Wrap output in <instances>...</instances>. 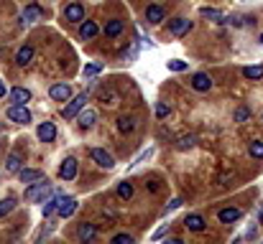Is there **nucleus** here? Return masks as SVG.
<instances>
[{"label": "nucleus", "instance_id": "4", "mask_svg": "<svg viewBox=\"0 0 263 244\" xmlns=\"http://www.w3.org/2000/svg\"><path fill=\"white\" fill-rule=\"evenodd\" d=\"M90 158H92L100 168H108V171L115 165V158L110 155L108 150H102V148H92V150H90Z\"/></svg>", "mask_w": 263, "mask_h": 244}, {"label": "nucleus", "instance_id": "25", "mask_svg": "<svg viewBox=\"0 0 263 244\" xmlns=\"http://www.w3.org/2000/svg\"><path fill=\"white\" fill-rule=\"evenodd\" d=\"M5 171H8V173H18V171H21V155H18V152H10V155H8Z\"/></svg>", "mask_w": 263, "mask_h": 244}, {"label": "nucleus", "instance_id": "1", "mask_svg": "<svg viewBox=\"0 0 263 244\" xmlns=\"http://www.w3.org/2000/svg\"><path fill=\"white\" fill-rule=\"evenodd\" d=\"M87 97H90V92H82V94H77V97H72L69 102H67V107L62 110V117H67V120H72V117H77L82 110H84V104H87Z\"/></svg>", "mask_w": 263, "mask_h": 244}, {"label": "nucleus", "instance_id": "9", "mask_svg": "<svg viewBox=\"0 0 263 244\" xmlns=\"http://www.w3.org/2000/svg\"><path fill=\"white\" fill-rule=\"evenodd\" d=\"M36 135H38L41 143H51L54 137H56V125H54V122H41L38 130H36Z\"/></svg>", "mask_w": 263, "mask_h": 244}, {"label": "nucleus", "instance_id": "12", "mask_svg": "<svg viewBox=\"0 0 263 244\" xmlns=\"http://www.w3.org/2000/svg\"><path fill=\"white\" fill-rule=\"evenodd\" d=\"M95 234H97V226L90 224V221H82L77 226V239L79 242H90V239H95Z\"/></svg>", "mask_w": 263, "mask_h": 244}, {"label": "nucleus", "instance_id": "8", "mask_svg": "<svg viewBox=\"0 0 263 244\" xmlns=\"http://www.w3.org/2000/svg\"><path fill=\"white\" fill-rule=\"evenodd\" d=\"M77 176V158H67L62 165H59V178L62 181H72Z\"/></svg>", "mask_w": 263, "mask_h": 244}, {"label": "nucleus", "instance_id": "17", "mask_svg": "<svg viewBox=\"0 0 263 244\" xmlns=\"http://www.w3.org/2000/svg\"><path fill=\"white\" fill-rule=\"evenodd\" d=\"M77 120H79V127L87 130V127H92L95 122H97V112H95V110H82V112L77 115Z\"/></svg>", "mask_w": 263, "mask_h": 244}, {"label": "nucleus", "instance_id": "18", "mask_svg": "<svg viewBox=\"0 0 263 244\" xmlns=\"http://www.w3.org/2000/svg\"><path fill=\"white\" fill-rule=\"evenodd\" d=\"M146 21L149 23H161L164 21V8L161 5H149L146 8Z\"/></svg>", "mask_w": 263, "mask_h": 244}, {"label": "nucleus", "instance_id": "38", "mask_svg": "<svg viewBox=\"0 0 263 244\" xmlns=\"http://www.w3.org/2000/svg\"><path fill=\"white\" fill-rule=\"evenodd\" d=\"M164 234H166V226H161V229H158V232H156V234H153V242H156V239H161V237H164Z\"/></svg>", "mask_w": 263, "mask_h": 244}, {"label": "nucleus", "instance_id": "6", "mask_svg": "<svg viewBox=\"0 0 263 244\" xmlns=\"http://www.w3.org/2000/svg\"><path fill=\"white\" fill-rule=\"evenodd\" d=\"M64 18H67L69 23H82V21H84V8H82V3H69V5L64 8Z\"/></svg>", "mask_w": 263, "mask_h": 244}, {"label": "nucleus", "instance_id": "3", "mask_svg": "<svg viewBox=\"0 0 263 244\" xmlns=\"http://www.w3.org/2000/svg\"><path fill=\"white\" fill-rule=\"evenodd\" d=\"M8 120L21 122V125H28V122H31V112H28L26 104H10L8 107Z\"/></svg>", "mask_w": 263, "mask_h": 244}, {"label": "nucleus", "instance_id": "13", "mask_svg": "<svg viewBox=\"0 0 263 244\" xmlns=\"http://www.w3.org/2000/svg\"><path fill=\"white\" fill-rule=\"evenodd\" d=\"M10 102H13V104L31 102V92H28L26 87H13V89H10Z\"/></svg>", "mask_w": 263, "mask_h": 244}, {"label": "nucleus", "instance_id": "39", "mask_svg": "<svg viewBox=\"0 0 263 244\" xmlns=\"http://www.w3.org/2000/svg\"><path fill=\"white\" fill-rule=\"evenodd\" d=\"M138 56V43L133 46V49H130V54H128V59H136Z\"/></svg>", "mask_w": 263, "mask_h": 244}, {"label": "nucleus", "instance_id": "31", "mask_svg": "<svg viewBox=\"0 0 263 244\" xmlns=\"http://www.w3.org/2000/svg\"><path fill=\"white\" fill-rule=\"evenodd\" d=\"M166 66H169V71H184L189 64L182 61V59H171V61H166Z\"/></svg>", "mask_w": 263, "mask_h": 244}, {"label": "nucleus", "instance_id": "33", "mask_svg": "<svg viewBox=\"0 0 263 244\" xmlns=\"http://www.w3.org/2000/svg\"><path fill=\"white\" fill-rule=\"evenodd\" d=\"M248 117H251V110H248V107H238L235 110V122H245Z\"/></svg>", "mask_w": 263, "mask_h": 244}, {"label": "nucleus", "instance_id": "5", "mask_svg": "<svg viewBox=\"0 0 263 244\" xmlns=\"http://www.w3.org/2000/svg\"><path fill=\"white\" fill-rule=\"evenodd\" d=\"M49 94H51V99H56V102H69V99H72V87H69L67 82L51 84Z\"/></svg>", "mask_w": 263, "mask_h": 244}, {"label": "nucleus", "instance_id": "37", "mask_svg": "<svg viewBox=\"0 0 263 244\" xmlns=\"http://www.w3.org/2000/svg\"><path fill=\"white\" fill-rule=\"evenodd\" d=\"M182 204H184V201H182V198H174V201H171V204L166 206V211H164V214H169V211H174V209H179Z\"/></svg>", "mask_w": 263, "mask_h": 244}, {"label": "nucleus", "instance_id": "14", "mask_svg": "<svg viewBox=\"0 0 263 244\" xmlns=\"http://www.w3.org/2000/svg\"><path fill=\"white\" fill-rule=\"evenodd\" d=\"M192 87L197 89V92H210L212 89V79H210V74H194L192 76Z\"/></svg>", "mask_w": 263, "mask_h": 244}, {"label": "nucleus", "instance_id": "22", "mask_svg": "<svg viewBox=\"0 0 263 244\" xmlns=\"http://www.w3.org/2000/svg\"><path fill=\"white\" fill-rule=\"evenodd\" d=\"M31 59H34V49L31 46H23V49H18V54H16V64L26 66V64H31Z\"/></svg>", "mask_w": 263, "mask_h": 244}, {"label": "nucleus", "instance_id": "30", "mask_svg": "<svg viewBox=\"0 0 263 244\" xmlns=\"http://www.w3.org/2000/svg\"><path fill=\"white\" fill-rule=\"evenodd\" d=\"M118 196L123 198V201H128V198H133V186H130L128 181H125V183H120V186H118Z\"/></svg>", "mask_w": 263, "mask_h": 244}, {"label": "nucleus", "instance_id": "20", "mask_svg": "<svg viewBox=\"0 0 263 244\" xmlns=\"http://www.w3.org/2000/svg\"><path fill=\"white\" fill-rule=\"evenodd\" d=\"M18 176H21V181H23V183H36V181H41V178H43V173H41V171H34V168H21Z\"/></svg>", "mask_w": 263, "mask_h": 244}, {"label": "nucleus", "instance_id": "27", "mask_svg": "<svg viewBox=\"0 0 263 244\" xmlns=\"http://www.w3.org/2000/svg\"><path fill=\"white\" fill-rule=\"evenodd\" d=\"M199 13H202V18H212V21H220V23H223V18H225V15L217 10V8H202Z\"/></svg>", "mask_w": 263, "mask_h": 244}, {"label": "nucleus", "instance_id": "32", "mask_svg": "<svg viewBox=\"0 0 263 244\" xmlns=\"http://www.w3.org/2000/svg\"><path fill=\"white\" fill-rule=\"evenodd\" d=\"M100 71H102V64H97V61H95V64H87V66L82 69L84 76H95V74H100Z\"/></svg>", "mask_w": 263, "mask_h": 244}, {"label": "nucleus", "instance_id": "41", "mask_svg": "<svg viewBox=\"0 0 263 244\" xmlns=\"http://www.w3.org/2000/svg\"><path fill=\"white\" fill-rule=\"evenodd\" d=\"M261 43H263V33H261Z\"/></svg>", "mask_w": 263, "mask_h": 244}, {"label": "nucleus", "instance_id": "29", "mask_svg": "<svg viewBox=\"0 0 263 244\" xmlns=\"http://www.w3.org/2000/svg\"><path fill=\"white\" fill-rule=\"evenodd\" d=\"M194 143H197L194 135H182L179 140H177V148H179V150H187V148H192Z\"/></svg>", "mask_w": 263, "mask_h": 244}, {"label": "nucleus", "instance_id": "11", "mask_svg": "<svg viewBox=\"0 0 263 244\" xmlns=\"http://www.w3.org/2000/svg\"><path fill=\"white\" fill-rule=\"evenodd\" d=\"M243 216V211L235 209V206H227V209H220L217 211V219H220L223 224H232V221H238Z\"/></svg>", "mask_w": 263, "mask_h": 244}, {"label": "nucleus", "instance_id": "26", "mask_svg": "<svg viewBox=\"0 0 263 244\" xmlns=\"http://www.w3.org/2000/svg\"><path fill=\"white\" fill-rule=\"evenodd\" d=\"M243 76H245V79H263V64L245 66V69H243Z\"/></svg>", "mask_w": 263, "mask_h": 244}, {"label": "nucleus", "instance_id": "21", "mask_svg": "<svg viewBox=\"0 0 263 244\" xmlns=\"http://www.w3.org/2000/svg\"><path fill=\"white\" fill-rule=\"evenodd\" d=\"M120 33H123V21L113 18V21L105 23V36H108V38H115V36H120Z\"/></svg>", "mask_w": 263, "mask_h": 244}, {"label": "nucleus", "instance_id": "10", "mask_svg": "<svg viewBox=\"0 0 263 244\" xmlns=\"http://www.w3.org/2000/svg\"><path fill=\"white\" fill-rule=\"evenodd\" d=\"M169 30L174 36H184V33H189L192 30V21H187V18H174V21H169Z\"/></svg>", "mask_w": 263, "mask_h": 244}, {"label": "nucleus", "instance_id": "16", "mask_svg": "<svg viewBox=\"0 0 263 244\" xmlns=\"http://www.w3.org/2000/svg\"><path fill=\"white\" fill-rule=\"evenodd\" d=\"M184 226L189 229V232H204L207 224H204V219L199 216V214H189V216L184 219Z\"/></svg>", "mask_w": 263, "mask_h": 244}, {"label": "nucleus", "instance_id": "34", "mask_svg": "<svg viewBox=\"0 0 263 244\" xmlns=\"http://www.w3.org/2000/svg\"><path fill=\"white\" fill-rule=\"evenodd\" d=\"M251 155H253V158H263V143H261V140L251 143Z\"/></svg>", "mask_w": 263, "mask_h": 244}, {"label": "nucleus", "instance_id": "40", "mask_svg": "<svg viewBox=\"0 0 263 244\" xmlns=\"http://www.w3.org/2000/svg\"><path fill=\"white\" fill-rule=\"evenodd\" d=\"M0 97H5V82H0Z\"/></svg>", "mask_w": 263, "mask_h": 244}, {"label": "nucleus", "instance_id": "19", "mask_svg": "<svg viewBox=\"0 0 263 244\" xmlns=\"http://www.w3.org/2000/svg\"><path fill=\"white\" fill-rule=\"evenodd\" d=\"M41 15H43V10H41L38 5H26V8H23V21H26V23L41 21Z\"/></svg>", "mask_w": 263, "mask_h": 244}, {"label": "nucleus", "instance_id": "7", "mask_svg": "<svg viewBox=\"0 0 263 244\" xmlns=\"http://www.w3.org/2000/svg\"><path fill=\"white\" fill-rule=\"evenodd\" d=\"M75 211H77V198H72V196H62V201H59V209H56V214H59L62 219H69Z\"/></svg>", "mask_w": 263, "mask_h": 244}, {"label": "nucleus", "instance_id": "28", "mask_svg": "<svg viewBox=\"0 0 263 244\" xmlns=\"http://www.w3.org/2000/svg\"><path fill=\"white\" fill-rule=\"evenodd\" d=\"M13 209H16V198H3V201H0V216H5V214H10Z\"/></svg>", "mask_w": 263, "mask_h": 244}, {"label": "nucleus", "instance_id": "15", "mask_svg": "<svg viewBox=\"0 0 263 244\" xmlns=\"http://www.w3.org/2000/svg\"><path fill=\"white\" fill-rule=\"evenodd\" d=\"M97 33H100V28H97L95 21H82V26H79V38L90 41V38H95Z\"/></svg>", "mask_w": 263, "mask_h": 244}, {"label": "nucleus", "instance_id": "2", "mask_svg": "<svg viewBox=\"0 0 263 244\" xmlns=\"http://www.w3.org/2000/svg\"><path fill=\"white\" fill-rule=\"evenodd\" d=\"M46 193H51V183L46 178H41L34 186L26 188V201H41V198H46Z\"/></svg>", "mask_w": 263, "mask_h": 244}, {"label": "nucleus", "instance_id": "23", "mask_svg": "<svg viewBox=\"0 0 263 244\" xmlns=\"http://www.w3.org/2000/svg\"><path fill=\"white\" fill-rule=\"evenodd\" d=\"M118 130H120L123 135L133 132V130H136V117H130V115H123V117L118 120Z\"/></svg>", "mask_w": 263, "mask_h": 244}, {"label": "nucleus", "instance_id": "24", "mask_svg": "<svg viewBox=\"0 0 263 244\" xmlns=\"http://www.w3.org/2000/svg\"><path fill=\"white\" fill-rule=\"evenodd\" d=\"M59 201H62V196H59V193H54V196L49 198V201L43 204V219H49L51 214H54L56 209H59Z\"/></svg>", "mask_w": 263, "mask_h": 244}, {"label": "nucleus", "instance_id": "36", "mask_svg": "<svg viewBox=\"0 0 263 244\" xmlns=\"http://www.w3.org/2000/svg\"><path fill=\"white\" fill-rule=\"evenodd\" d=\"M166 115H169V107H166L164 102H158V104H156V117H158V120H164Z\"/></svg>", "mask_w": 263, "mask_h": 244}, {"label": "nucleus", "instance_id": "35", "mask_svg": "<svg viewBox=\"0 0 263 244\" xmlns=\"http://www.w3.org/2000/svg\"><path fill=\"white\" fill-rule=\"evenodd\" d=\"M113 244H133V237H130V234H115Z\"/></svg>", "mask_w": 263, "mask_h": 244}]
</instances>
